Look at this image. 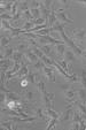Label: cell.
I'll use <instances>...</instances> for the list:
<instances>
[{"label": "cell", "instance_id": "obj_1", "mask_svg": "<svg viewBox=\"0 0 86 130\" xmlns=\"http://www.w3.org/2000/svg\"><path fill=\"white\" fill-rule=\"evenodd\" d=\"M62 90H63V93L64 97L68 101H70L71 104L76 103L75 101V98H76V90L71 86H68V85H62Z\"/></svg>", "mask_w": 86, "mask_h": 130}, {"label": "cell", "instance_id": "obj_2", "mask_svg": "<svg viewBox=\"0 0 86 130\" xmlns=\"http://www.w3.org/2000/svg\"><path fill=\"white\" fill-rule=\"evenodd\" d=\"M84 39H85V30L84 29H74L72 30V40H74L78 46Z\"/></svg>", "mask_w": 86, "mask_h": 130}, {"label": "cell", "instance_id": "obj_3", "mask_svg": "<svg viewBox=\"0 0 86 130\" xmlns=\"http://www.w3.org/2000/svg\"><path fill=\"white\" fill-rule=\"evenodd\" d=\"M53 100H54V93L46 92V91L42 93V101L46 108H53Z\"/></svg>", "mask_w": 86, "mask_h": 130}, {"label": "cell", "instance_id": "obj_4", "mask_svg": "<svg viewBox=\"0 0 86 130\" xmlns=\"http://www.w3.org/2000/svg\"><path fill=\"white\" fill-rule=\"evenodd\" d=\"M56 14V19L60 21V22L62 23H72L74 22V20H72L71 17H70V15L68 14L67 12H61V13H55Z\"/></svg>", "mask_w": 86, "mask_h": 130}, {"label": "cell", "instance_id": "obj_5", "mask_svg": "<svg viewBox=\"0 0 86 130\" xmlns=\"http://www.w3.org/2000/svg\"><path fill=\"white\" fill-rule=\"evenodd\" d=\"M24 58L29 63H36L37 61H39V58L31 51V50H28L27 52L24 53Z\"/></svg>", "mask_w": 86, "mask_h": 130}, {"label": "cell", "instance_id": "obj_6", "mask_svg": "<svg viewBox=\"0 0 86 130\" xmlns=\"http://www.w3.org/2000/svg\"><path fill=\"white\" fill-rule=\"evenodd\" d=\"M72 112H74V110H72V108H71V105L67 106L66 110L63 112V114H62V115L59 118V121H61V122L69 121V120H70V118H71V115H72Z\"/></svg>", "mask_w": 86, "mask_h": 130}, {"label": "cell", "instance_id": "obj_7", "mask_svg": "<svg viewBox=\"0 0 86 130\" xmlns=\"http://www.w3.org/2000/svg\"><path fill=\"white\" fill-rule=\"evenodd\" d=\"M63 60L67 63H70V62H75L76 61V54L74 53L72 50H67L66 53L63 55Z\"/></svg>", "mask_w": 86, "mask_h": 130}, {"label": "cell", "instance_id": "obj_8", "mask_svg": "<svg viewBox=\"0 0 86 130\" xmlns=\"http://www.w3.org/2000/svg\"><path fill=\"white\" fill-rule=\"evenodd\" d=\"M42 74H44V76L46 77L48 81L55 82V75H54V73H53V70H52L48 66H45L44 68H42Z\"/></svg>", "mask_w": 86, "mask_h": 130}, {"label": "cell", "instance_id": "obj_9", "mask_svg": "<svg viewBox=\"0 0 86 130\" xmlns=\"http://www.w3.org/2000/svg\"><path fill=\"white\" fill-rule=\"evenodd\" d=\"M29 75V68H28V66H25V64H23L22 67H21V69L18 71H17L16 74H15L14 77H18V78H25V77Z\"/></svg>", "mask_w": 86, "mask_h": 130}, {"label": "cell", "instance_id": "obj_10", "mask_svg": "<svg viewBox=\"0 0 86 130\" xmlns=\"http://www.w3.org/2000/svg\"><path fill=\"white\" fill-rule=\"evenodd\" d=\"M76 94H77V98H78L79 101H83V103H85L86 101V89L85 88L77 89Z\"/></svg>", "mask_w": 86, "mask_h": 130}, {"label": "cell", "instance_id": "obj_11", "mask_svg": "<svg viewBox=\"0 0 86 130\" xmlns=\"http://www.w3.org/2000/svg\"><path fill=\"white\" fill-rule=\"evenodd\" d=\"M45 114H46L48 120L49 119H59L60 118V115L53 109V108H46V109H45Z\"/></svg>", "mask_w": 86, "mask_h": 130}, {"label": "cell", "instance_id": "obj_12", "mask_svg": "<svg viewBox=\"0 0 86 130\" xmlns=\"http://www.w3.org/2000/svg\"><path fill=\"white\" fill-rule=\"evenodd\" d=\"M55 51H56V54L57 57H60V59H61L62 57L64 55V53H66V45L64 44H60V45H55Z\"/></svg>", "mask_w": 86, "mask_h": 130}, {"label": "cell", "instance_id": "obj_13", "mask_svg": "<svg viewBox=\"0 0 86 130\" xmlns=\"http://www.w3.org/2000/svg\"><path fill=\"white\" fill-rule=\"evenodd\" d=\"M64 28H66V23H62L60 21H57L52 27V29H53V32H62V31H64Z\"/></svg>", "mask_w": 86, "mask_h": 130}, {"label": "cell", "instance_id": "obj_14", "mask_svg": "<svg viewBox=\"0 0 86 130\" xmlns=\"http://www.w3.org/2000/svg\"><path fill=\"white\" fill-rule=\"evenodd\" d=\"M14 48L13 47H6L5 52H4V55L1 57V59H12L13 54H14Z\"/></svg>", "mask_w": 86, "mask_h": 130}, {"label": "cell", "instance_id": "obj_15", "mask_svg": "<svg viewBox=\"0 0 86 130\" xmlns=\"http://www.w3.org/2000/svg\"><path fill=\"white\" fill-rule=\"evenodd\" d=\"M34 114L38 119H42V120H46V114H45V109L42 107H37L34 109Z\"/></svg>", "mask_w": 86, "mask_h": 130}, {"label": "cell", "instance_id": "obj_16", "mask_svg": "<svg viewBox=\"0 0 86 130\" xmlns=\"http://www.w3.org/2000/svg\"><path fill=\"white\" fill-rule=\"evenodd\" d=\"M12 59H1V71H7L9 69V64L12 63Z\"/></svg>", "mask_w": 86, "mask_h": 130}, {"label": "cell", "instance_id": "obj_17", "mask_svg": "<svg viewBox=\"0 0 86 130\" xmlns=\"http://www.w3.org/2000/svg\"><path fill=\"white\" fill-rule=\"evenodd\" d=\"M6 96H7V101H20L21 100V98L18 96H17L16 93H14V92H7L6 93Z\"/></svg>", "mask_w": 86, "mask_h": 130}, {"label": "cell", "instance_id": "obj_18", "mask_svg": "<svg viewBox=\"0 0 86 130\" xmlns=\"http://www.w3.org/2000/svg\"><path fill=\"white\" fill-rule=\"evenodd\" d=\"M81 120H83V118H81L80 112L78 109H75L72 112V122H80Z\"/></svg>", "mask_w": 86, "mask_h": 130}, {"label": "cell", "instance_id": "obj_19", "mask_svg": "<svg viewBox=\"0 0 86 130\" xmlns=\"http://www.w3.org/2000/svg\"><path fill=\"white\" fill-rule=\"evenodd\" d=\"M12 40V37L7 35H1V47H6Z\"/></svg>", "mask_w": 86, "mask_h": 130}, {"label": "cell", "instance_id": "obj_20", "mask_svg": "<svg viewBox=\"0 0 86 130\" xmlns=\"http://www.w3.org/2000/svg\"><path fill=\"white\" fill-rule=\"evenodd\" d=\"M40 50L42 51V53L45 55H49L52 52V44H45V45H41L40 46Z\"/></svg>", "mask_w": 86, "mask_h": 130}, {"label": "cell", "instance_id": "obj_21", "mask_svg": "<svg viewBox=\"0 0 86 130\" xmlns=\"http://www.w3.org/2000/svg\"><path fill=\"white\" fill-rule=\"evenodd\" d=\"M22 57H24V53L18 52V51H15L14 54H13V57H12L13 62H15V61H22Z\"/></svg>", "mask_w": 86, "mask_h": 130}, {"label": "cell", "instance_id": "obj_22", "mask_svg": "<svg viewBox=\"0 0 86 130\" xmlns=\"http://www.w3.org/2000/svg\"><path fill=\"white\" fill-rule=\"evenodd\" d=\"M30 5L28 1H22V3H18V10L20 12H27V10H30L29 9Z\"/></svg>", "mask_w": 86, "mask_h": 130}, {"label": "cell", "instance_id": "obj_23", "mask_svg": "<svg viewBox=\"0 0 86 130\" xmlns=\"http://www.w3.org/2000/svg\"><path fill=\"white\" fill-rule=\"evenodd\" d=\"M31 15L33 17V20H37L39 17H41V12H40V8H33V9H30Z\"/></svg>", "mask_w": 86, "mask_h": 130}, {"label": "cell", "instance_id": "obj_24", "mask_svg": "<svg viewBox=\"0 0 86 130\" xmlns=\"http://www.w3.org/2000/svg\"><path fill=\"white\" fill-rule=\"evenodd\" d=\"M30 50H31V51L33 52V53L36 54V55H37V57L39 58V59H41V58H42V57H44V55H45V54L42 53V51H41V50L39 48V47H34V46H31V47H30Z\"/></svg>", "mask_w": 86, "mask_h": 130}, {"label": "cell", "instance_id": "obj_25", "mask_svg": "<svg viewBox=\"0 0 86 130\" xmlns=\"http://www.w3.org/2000/svg\"><path fill=\"white\" fill-rule=\"evenodd\" d=\"M1 27H3V29L5 30H8V31H12L13 29H14V27H13L12 24H10L8 21H5V20H1Z\"/></svg>", "mask_w": 86, "mask_h": 130}, {"label": "cell", "instance_id": "obj_26", "mask_svg": "<svg viewBox=\"0 0 86 130\" xmlns=\"http://www.w3.org/2000/svg\"><path fill=\"white\" fill-rule=\"evenodd\" d=\"M56 62L60 64V66L62 67V68L64 69V70L67 71V73H68V71H70V68H69V64L67 63V62L64 61L63 59H56Z\"/></svg>", "mask_w": 86, "mask_h": 130}, {"label": "cell", "instance_id": "obj_27", "mask_svg": "<svg viewBox=\"0 0 86 130\" xmlns=\"http://www.w3.org/2000/svg\"><path fill=\"white\" fill-rule=\"evenodd\" d=\"M36 76H37V75H36L34 73H29V75H28L25 78L28 79V82H29V83H31V84H37V79H36Z\"/></svg>", "mask_w": 86, "mask_h": 130}, {"label": "cell", "instance_id": "obj_28", "mask_svg": "<svg viewBox=\"0 0 86 130\" xmlns=\"http://www.w3.org/2000/svg\"><path fill=\"white\" fill-rule=\"evenodd\" d=\"M59 123V119H49L48 120V124H47V129H52V128H54L55 125Z\"/></svg>", "mask_w": 86, "mask_h": 130}, {"label": "cell", "instance_id": "obj_29", "mask_svg": "<svg viewBox=\"0 0 86 130\" xmlns=\"http://www.w3.org/2000/svg\"><path fill=\"white\" fill-rule=\"evenodd\" d=\"M22 19H24L25 21H33V17H32L30 10H27V12L22 13Z\"/></svg>", "mask_w": 86, "mask_h": 130}, {"label": "cell", "instance_id": "obj_30", "mask_svg": "<svg viewBox=\"0 0 86 130\" xmlns=\"http://www.w3.org/2000/svg\"><path fill=\"white\" fill-rule=\"evenodd\" d=\"M46 66V64L44 63V62L41 61V60H39V61H37L36 63H33V68L34 70H42V68Z\"/></svg>", "mask_w": 86, "mask_h": 130}, {"label": "cell", "instance_id": "obj_31", "mask_svg": "<svg viewBox=\"0 0 86 130\" xmlns=\"http://www.w3.org/2000/svg\"><path fill=\"white\" fill-rule=\"evenodd\" d=\"M40 60H41V61L44 62L46 66H53V63H54V60H53V59H49V58L46 57V55H44V57H42Z\"/></svg>", "mask_w": 86, "mask_h": 130}, {"label": "cell", "instance_id": "obj_32", "mask_svg": "<svg viewBox=\"0 0 86 130\" xmlns=\"http://www.w3.org/2000/svg\"><path fill=\"white\" fill-rule=\"evenodd\" d=\"M13 122H14V121H12V120L7 121V122H4V123H1V127L6 128V129H8V130H12L13 128H14V124H13Z\"/></svg>", "mask_w": 86, "mask_h": 130}, {"label": "cell", "instance_id": "obj_33", "mask_svg": "<svg viewBox=\"0 0 86 130\" xmlns=\"http://www.w3.org/2000/svg\"><path fill=\"white\" fill-rule=\"evenodd\" d=\"M36 85H37L38 91H39V92H40V93H41V94L44 93L45 91H46V90H45V83H44V82H42V81L37 82V84H36Z\"/></svg>", "mask_w": 86, "mask_h": 130}, {"label": "cell", "instance_id": "obj_34", "mask_svg": "<svg viewBox=\"0 0 86 130\" xmlns=\"http://www.w3.org/2000/svg\"><path fill=\"white\" fill-rule=\"evenodd\" d=\"M1 20H5V21H8V22H12V21H13V15L12 14H8V13H3V14H1Z\"/></svg>", "mask_w": 86, "mask_h": 130}, {"label": "cell", "instance_id": "obj_35", "mask_svg": "<svg viewBox=\"0 0 86 130\" xmlns=\"http://www.w3.org/2000/svg\"><path fill=\"white\" fill-rule=\"evenodd\" d=\"M80 84L83 85V88L86 89V71L83 70L80 75Z\"/></svg>", "mask_w": 86, "mask_h": 130}, {"label": "cell", "instance_id": "obj_36", "mask_svg": "<svg viewBox=\"0 0 86 130\" xmlns=\"http://www.w3.org/2000/svg\"><path fill=\"white\" fill-rule=\"evenodd\" d=\"M29 5H30V8L33 9V8H40L42 3H40V1H31V3H29Z\"/></svg>", "mask_w": 86, "mask_h": 130}, {"label": "cell", "instance_id": "obj_37", "mask_svg": "<svg viewBox=\"0 0 86 130\" xmlns=\"http://www.w3.org/2000/svg\"><path fill=\"white\" fill-rule=\"evenodd\" d=\"M32 22H33V24L36 25V27H38V25L45 24V23H46V20H44L42 17H39V19H37V20H33Z\"/></svg>", "mask_w": 86, "mask_h": 130}, {"label": "cell", "instance_id": "obj_38", "mask_svg": "<svg viewBox=\"0 0 86 130\" xmlns=\"http://www.w3.org/2000/svg\"><path fill=\"white\" fill-rule=\"evenodd\" d=\"M33 92H31V91H27V92H25L24 93V99L25 100H32V99H33Z\"/></svg>", "mask_w": 86, "mask_h": 130}, {"label": "cell", "instance_id": "obj_39", "mask_svg": "<svg viewBox=\"0 0 86 130\" xmlns=\"http://www.w3.org/2000/svg\"><path fill=\"white\" fill-rule=\"evenodd\" d=\"M42 6L45 8H47V9H51L52 6H53V3H52L51 0H45V1H42Z\"/></svg>", "mask_w": 86, "mask_h": 130}, {"label": "cell", "instance_id": "obj_40", "mask_svg": "<svg viewBox=\"0 0 86 130\" xmlns=\"http://www.w3.org/2000/svg\"><path fill=\"white\" fill-rule=\"evenodd\" d=\"M69 81L71 82V83H77V82H78V76H77L76 74H71V75H70Z\"/></svg>", "mask_w": 86, "mask_h": 130}, {"label": "cell", "instance_id": "obj_41", "mask_svg": "<svg viewBox=\"0 0 86 130\" xmlns=\"http://www.w3.org/2000/svg\"><path fill=\"white\" fill-rule=\"evenodd\" d=\"M71 129H74V130H78V129H80V123H79V122H72V124H71Z\"/></svg>", "mask_w": 86, "mask_h": 130}, {"label": "cell", "instance_id": "obj_42", "mask_svg": "<svg viewBox=\"0 0 86 130\" xmlns=\"http://www.w3.org/2000/svg\"><path fill=\"white\" fill-rule=\"evenodd\" d=\"M28 83H29V82H28L27 78H22V79H21V86H22V88H25V86L28 85Z\"/></svg>", "mask_w": 86, "mask_h": 130}, {"label": "cell", "instance_id": "obj_43", "mask_svg": "<svg viewBox=\"0 0 86 130\" xmlns=\"http://www.w3.org/2000/svg\"><path fill=\"white\" fill-rule=\"evenodd\" d=\"M60 4L63 6V8H68L69 7V3H68V1H66V0H62V1H60Z\"/></svg>", "mask_w": 86, "mask_h": 130}, {"label": "cell", "instance_id": "obj_44", "mask_svg": "<svg viewBox=\"0 0 86 130\" xmlns=\"http://www.w3.org/2000/svg\"><path fill=\"white\" fill-rule=\"evenodd\" d=\"M81 58L84 60H86V50H83V53H81Z\"/></svg>", "mask_w": 86, "mask_h": 130}, {"label": "cell", "instance_id": "obj_45", "mask_svg": "<svg viewBox=\"0 0 86 130\" xmlns=\"http://www.w3.org/2000/svg\"><path fill=\"white\" fill-rule=\"evenodd\" d=\"M79 4H80V5H83V6H85L86 7V1H78Z\"/></svg>", "mask_w": 86, "mask_h": 130}, {"label": "cell", "instance_id": "obj_46", "mask_svg": "<svg viewBox=\"0 0 86 130\" xmlns=\"http://www.w3.org/2000/svg\"><path fill=\"white\" fill-rule=\"evenodd\" d=\"M85 39H86V30H85Z\"/></svg>", "mask_w": 86, "mask_h": 130}, {"label": "cell", "instance_id": "obj_47", "mask_svg": "<svg viewBox=\"0 0 86 130\" xmlns=\"http://www.w3.org/2000/svg\"><path fill=\"white\" fill-rule=\"evenodd\" d=\"M85 104H86V103H85Z\"/></svg>", "mask_w": 86, "mask_h": 130}]
</instances>
